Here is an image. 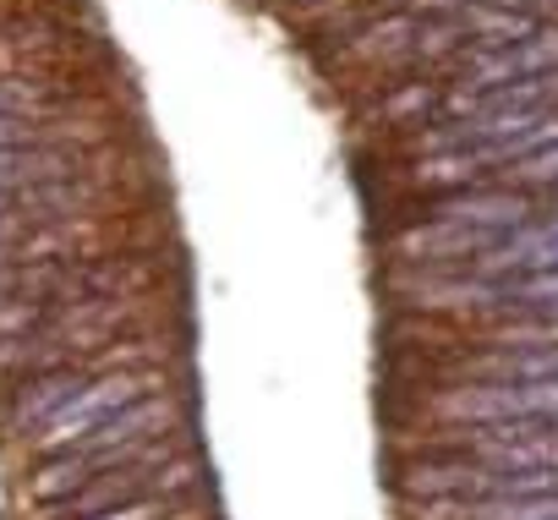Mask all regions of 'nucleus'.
<instances>
[{
	"label": "nucleus",
	"instance_id": "obj_7",
	"mask_svg": "<svg viewBox=\"0 0 558 520\" xmlns=\"http://www.w3.org/2000/svg\"><path fill=\"white\" fill-rule=\"evenodd\" d=\"M83 389V373L77 367H61V373H45V378H34L23 395H17V406H12V427L17 433H28V427H45L72 395Z\"/></svg>",
	"mask_w": 558,
	"mask_h": 520
},
{
	"label": "nucleus",
	"instance_id": "obj_14",
	"mask_svg": "<svg viewBox=\"0 0 558 520\" xmlns=\"http://www.w3.org/2000/svg\"><path fill=\"white\" fill-rule=\"evenodd\" d=\"M0 214H12V197H0Z\"/></svg>",
	"mask_w": 558,
	"mask_h": 520
},
{
	"label": "nucleus",
	"instance_id": "obj_10",
	"mask_svg": "<svg viewBox=\"0 0 558 520\" xmlns=\"http://www.w3.org/2000/svg\"><path fill=\"white\" fill-rule=\"evenodd\" d=\"M0 148H39V126L28 116H0Z\"/></svg>",
	"mask_w": 558,
	"mask_h": 520
},
{
	"label": "nucleus",
	"instance_id": "obj_3",
	"mask_svg": "<svg viewBox=\"0 0 558 520\" xmlns=\"http://www.w3.org/2000/svg\"><path fill=\"white\" fill-rule=\"evenodd\" d=\"M558 72V28H531L525 39H509L504 50H487L482 61H471L465 72V99L504 88V83H525V77H547Z\"/></svg>",
	"mask_w": 558,
	"mask_h": 520
},
{
	"label": "nucleus",
	"instance_id": "obj_1",
	"mask_svg": "<svg viewBox=\"0 0 558 520\" xmlns=\"http://www.w3.org/2000/svg\"><path fill=\"white\" fill-rule=\"evenodd\" d=\"M444 416L460 422H558V378H493L444 395Z\"/></svg>",
	"mask_w": 558,
	"mask_h": 520
},
{
	"label": "nucleus",
	"instance_id": "obj_11",
	"mask_svg": "<svg viewBox=\"0 0 558 520\" xmlns=\"http://www.w3.org/2000/svg\"><path fill=\"white\" fill-rule=\"evenodd\" d=\"M159 515V498H143V504H121V509H99L88 520H154Z\"/></svg>",
	"mask_w": 558,
	"mask_h": 520
},
{
	"label": "nucleus",
	"instance_id": "obj_13",
	"mask_svg": "<svg viewBox=\"0 0 558 520\" xmlns=\"http://www.w3.org/2000/svg\"><path fill=\"white\" fill-rule=\"evenodd\" d=\"M493 7H504V12H514V7H542V0H493Z\"/></svg>",
	"mask_w": 558,
	"mask_h": 520
},
{
	"label": "nucleus",
	"instance_id": "obj_4",
	"mask_svg": "<svg viewBox=\"0 0 558 520\" xmlns=\"http://www.w3.org/2000/svg\"><path fill=\"white\" fill-rule=\"evenodd\" d=\"M547 269H558V214L542 219V225L509 230L498 246H487L476 257V275H493V280H504V275H547Z\"/></svg>",
	"mask_w": 558,
	"mask_h": 520
},
{
	"label": "nucleus",
	"instance_id": "obj_5",
	"mask_svg": "<svg viewBox=\"0 0 558 520\" xmlns=\"http://www.w3.org/2000/svg\"><path fill=\"white\" fill-rule=\"evenodd\" d=\"M525 214H531L525 192H454V197H438L433 203V219L465 225V230H493V235L520 230Z\"/></svg>",
	"mask_w": 558,
	"mask_h": 520
},
{
	"label": "nucleus",
	"instance_id": "obj_12",
	"mask_svg": "<svg viewBox=\"0 0 558 520\" xmlns=\"http://www.w3.org/2000/svg\"><path fill=\"white\" fill-rule=\"evenodd\" d=\"M536 346H547V340H558V302H547V307H536V324L525 329Z\"/></svg>",
	"mask_w": 558,
	"mask_h": 520
},
{
	"label": "nucleus",
	"instance_id": "obj_9",
	"mask_svg": "<svg viewBox=\"0 0 558 520\" xmlns=\"http://www.w3.org/2000/svg\"><path fill=\"white\" fill-rule=\"evenodd\" d=\"M514 181L558 186V143H553V148H536V154H525V159H514Z\"/></svg>",
	"mask_w": 558,
	"mask_h": 520
},
{
	"label": "nucleus",
	"instance_id": "obj_8",
	"mask_svg": "<svg viewBox=\"0 0 558 520\" xmlns=\"http://www.w3.org/2000/svg\"><path fill=\"white\" fill-rule=\"evenodd\" d=\"M460 520H558V493H525V498H460Z\"/></svg>",
	"mask_w": 558,
	"mask_h": 520
},
{
	"label": "nucleus",
	"instance_id": "obj_6",
	"mask_svg": "<svg viewBox=\"0 0 558 520\" xmlns=\"http://www.w3.org/2000/svg\"><path fill=\"white\" fill-rule=\"evenodd\" d=\"M83 165L72 154H56V148H0V197H12L23 186H56V181H72Z\"/></svg>",
	"mask_w": 558,
	"mask_h": 520
},
{
	"label": "nucleus",
	"instance_id": "obj_2",
	"mask_svg": "<svg viewBox=\"0 0 558 520\" xmlns=\"http://www.w3.org/2000/svg\"><path fill=\"white\" fill-rule=\"evenodd\" d=\"M143 400V378L137 373H110V378H94V384H83L50 422H45V455H56V449H72V444H83L94 427H105L110 416H121L126 406H137Z\"/></svg>",
	"mask_w": 558,
	"mask_h": 520
}]
</instances>
